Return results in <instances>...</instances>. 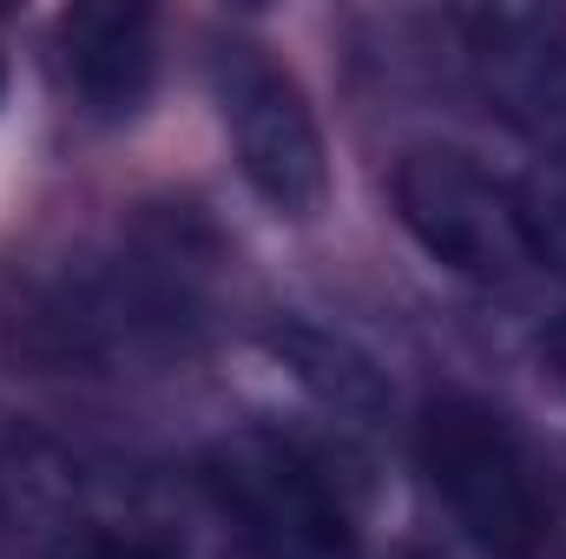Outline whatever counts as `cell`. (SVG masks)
I'll return each instance as SVG.
<instances>
[{"instance_id": "5b68a950", "label": "cell", "mask_w": 566, "mask_h": 559, "mask_svg": "<svg viewBox=\"0 0 566 559\" xmlns=\"http://www.w3.org/2000/svg\"><path fill=\"white\" fill-rule=\"evenodd\" d=\"M389 198H396L402 231L422 244V257H434L448 277L494 289V283H514L534 264L521 191L501 184L488 165H474L454 145H409L396 158Z\"/></svg>"}, {"instance_id": "6da1fadb", "label": "cell", "mask_w": 566, "mask_h": 559, "mask_svg": "<svg viewBox=\"0 0 566 559\" xmlns=\"http://www.w3.org/2000/svg\"><path fill=\"white\" fill-rule=\"evenodd\" d=\"M218 244L178 204H139L113 231L33 271L13 303V342L80 376H139L185 362L211 329Z\"/></svg>"}, {"instance_id": "7c38bea8", "label": "cell", "mask_w": 566, "mask_h": 559, "mask_svg": "<svg viewBox=\"0 0 566 559\" xmlns=\"http://www.w3.org/2000/svg\"><path fill=\"white\" fill-rule=\"evenodd\" d=\"M0 99H7V60H0Z\"/></svg>"}, {"instance_id": "ba28073f", "label": "cell", "mask_w": 566, "mask_h": 559, "mask_svg": "<svg viewBox=\"0 0 566 559\" xmlns=\"http://www.w3.org/2000/svg\"><path fill=\"white\" fill-rule=\"evenodd\" d=\"M264 349L310 389V402L329 409L336 421H349V428H382L389 421V382H382V369L343 329H323L310 316H277L264 329Z\"/></svg>"}, {"instance_id": "7a4b0ae2", "label": "cell", "mask_w": 566, "mask_h": 559, "mask_svg": "<svg viewBox=\"0 0 566 559\" xmlns=\"http://www.w3.org/2000/svg\"><path fill=\"white\" fill-rule=\"evenodd\" d=\"M205 487L251 559H363L356 514L329 467L277 428H231L205 454Z\"/></svg>"}, {"instance_id": "9c48e42d", "label": "cell", "mask_w": 566, "mask_h": 559, "mask_svg": "<svg viewBox=\"0 0 566 559\" xmlns=\"http://www.w3.org/2000/svg\"><path fill=\"white\" fill-rule=\"evenodd\" d=\"M521 191V218H527V244H534V264H554L566 277V158H547Z\"/></svg>"}, {"instance_id": "8fae6325", "label": "cell", "mask_w": 566, "mask_h": 559, "mask_svg": "<svg viewBox=\"0 0 566 559\" xmlns=\"http://www.w3.org/2000/svg\"><path fill=\"white\" fill-rule=\"evenodd\" d=\"M541 362H547V376H554V389L566 395V316L541 336Z\"/></svg>"}, {"instance_id": "277c9868", "label": "cell", "mask_w": 566, "mask_h": 559, "mask_svg": "<svg viewBox=\"0 0 566 559\" xmlns=\"http://www.w3.org/2000/svg\"><path fill=\"white\" fill-rule=\"evenodd\" d=\"M416 461H422L434 500L448 520L494 559H534L547 540V500L534 487L527 447L514 428L474 395H434L416 421Z\"/></svg>"}, {"instance_id": "30bf717a", "label": "cell", "mask_w": 566, "mask_h": 559, "mask_svg": "<svg viewBox=\"0 0 566 559\" xmlns=\"http://www.w3.org/2000/svg\"><path fill=\"white\" fill-rule=\"evenodd\" d=\"M53 559H151L133 540V534H93V540H66V547H53Z\"/></svg>"}, {"instance_id": "52a82bcc", "label": "cell", "mask_w": 566, "mask_h": 559, "mask_svg": "<svg viewBox=\"0 0 566 559\" xmlns=\"http://www.w3.org/2000/svg\"><path fill=\"white\" fill-rule=\"evenodd\" d=\"M468 40V66L494 113L514 126H541L566 106V20L547 7H481L454 13Z\"/></svg>"}, {"instance_id": "3957f363", "label": "cell", "mask_w": 566, "mask_h": 559, "mask_svg": "<svg viewBox=\"0 0 566 559\" xmlns=\"http://www.w3.org/2000/svg\"><path fill=\"white\" fill-rule=\"evenodd\" d=\"M205 73H211L231 158L258 191V204L277 211L283 224H310L329 204V151L296 73L251 33H218Z\"/></svg>"}, {"instance_id": "8992f818", "label": "cell", "mask_w": 566, "mask_h": 559, "mask_svg": "<svg viewBox=\"0 0 566 559\" xmlns=\"http://www.w3.org/2000/svg\"><path fill=\"white\" fill-rule=\"evenodd\" d=\"M60 73L93 126H133L158 86V20L119 0L60 13Z\"/></svg>"}]
</instances>
